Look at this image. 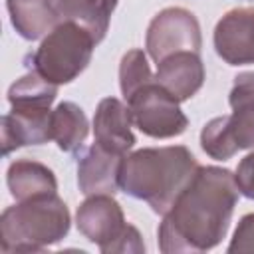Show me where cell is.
Masks as SVG:
<instances>
[{
	"label": "cell",
	"mask_w": 254,
	"mask_h": 254,
	"mask_svg": "<svg viewBox=\"0 0 254 254\" xmlns=\"http://www.w3.org/2000/svg\"><path fill=\"white\" fill-rule=\"evenodd\" d=\"M240 190L222 167H198L190 183L163 214L159 248L165 254L206 252L226 236Z\"/></svg>",
	"instance_id": "obj_1"
},
{
	"label": "cell",
	"mask_w": 254,
	"mask_h": 254,
	"mask_svg": "<svg viewBox=\"0 0 254 254\" xmlns=\"http://www.w3.org/2000/svg\"><path fill=\"white\" fill-rule=\"evenodd\" d=\"M198 169L194 155L183 145L147 147L123 157L119 187L125 194L145 200L165 214Z\"/></svg>",
	"instance_id": "obj_2"
},
{
	"label": "cell",
	"mask_w": 254,
	"mask_h": 254,
	"mask_svg": "<svg viewBox=\"0 0 254 254\" xmlns=\"http://www.w3.org/2000/svg\"><path fill=\"white\" fill-rule=\"evenodd\" d=\"M69 230V210L56 194L18 200L0 218V244L4 252H40L58 244Z\"/></svg>",
	"instance_id": "obj_3"
},
{
	"label": "cell",
	"mask_w": 254,
	"mask_h": 254,
	"mask_svg": "<svg viewBox=\"0 0 254 254\" xmlns=\"http://www.w3.org/2000/svg\"><path fill=\"white\" fill-rule=\"evenodd\" d=\"M95 38L75 22H60L38 46L30 65L44 79L62 85L73 81L89 64Z\"/></svg>",
	"instance_id": "obj_4"
},
{
	"label": "cell",
	"mask_w": 254,
	"mask_h": 254,
	"mask_svg": "<svg viewBox=\"0 0 254 254\" xmlns=\"http://www.w3.org/2000/svg\"><path fill=\"white\" fill-rule=\"evenodd\" d=\"M125 101L133 125L153 139H171L185 133L189 127V119L181 111L179 101L155 79L145 83Z\"/></svg>",
	"instance_id": "obj_5"
},
{
	"label": "cell",
	"mask_w": 254,
	"mask_h": 254,
	"mask_svg": "<svg viewBox=\"0 0 254 254\" xmlns=\"http://www.w3.org/2000/svg\"><path fill=\"white\" fill-rule=\"evenodd\" d=\"M202 36L198 20L185 8L161 10L147 28L145 48L157 64L177 52H200Z\"/></svg>",
	"instance_id": "obj_6"
},
{
	"label": "cell",
	"mask_w": 254,
	"mask_h": 254,
	"mask_svg": "<svg viewBox=\"0 0 254 254\" xmlns=\"http://www.w3.org/2000/svg\"><path fill=\"white\" fill-rule=\"evenodd\" d=\"M200 147L216 161H226L240 149H254V105L210 119L200 131Z\"/></svg>",
	"instance_id": "obj_7"
},
{
	"label": "cell",
	"mask_w": 254,
	"mask_h": 254,
	"mask_svg": "<svg viewBox=\"0 0 254 254\" xmlns=\"http://www.w3.org/2000/svg\"><path fill=\"white\" fill-rule=\"evenodd\" d=\"M75 224H77V230L91 244H95L103 254H107L111 244L127 228L121 204L113 198V194L87 196L77 208Z\"/></svg>",
	"instance_id": "obj_8"
},
{
	"label": "cell",
	"mask_w": 254,
	"mask_h": 254,
	"mask_svg": "<svg viewBox=\"0 0 254 254\" xmlns=\"http://www.w3.org/2000/svg\"><path fill=\"white\" fill-rule=\"evenodd\" d=\"M214 50L228 65L254 64V8L226 12L214 28Z\"/></svg>",
	"instance_id": "obj_9"
},
{
	"label": "cell",
	"mask_w": 254,
	"mask_h": 254,
	"mask_svg": "<svg viewBox=\"0 0 254 254\" xmlns=\"http://www.w3.org/2000/svg\"><path fill=\"white\" fill-rule=\"evenodd\" d=\"M125 155L113 153L99 143L85 149L77 163V185L87 196L91 194H115L119 187V171Z\"/></svg>",
	"instance_id": "obj_10"
},
{
	"label": "cell",
	"mask_w": 254,
	"mask_h": 254,
	"mask_svg": "<svg viewBox=\"0 0 254 254\" xmlns=\"http://www.w3.org/2000/svg\"><path fill=\"white\" fill-rule=\"evenodd\" d=\"M155 81L179 103L190 99L204 81V65L196 52H177L157 64Z\"/></svg>",
	"instance_id": "obj_11"
},
{
	"label": "cell",
	"mask_w": 254,
	"mask_h": 254,
	"mask_svg": "<svg viewBox=\"0 0 254 254\" xmlns=\"http://www.w3.org/2000/svg\"><path fill=\"white\" fill-rule=\"evenodd\" d=\"M131 113L129 107L117 97H105L99 101L93 115V135L95 143L101 147L125 155L135 145V135L131 131Z\"/></svg>",
	"instance_id": "obj_12"
},
{
	"label": "cell",
	"mask_w": 254,
	"mask_h": 254,
	"mask_svg": "<svg viewBox=\"0 0 254 254\" xmlns=\"http://www.w3.org/2000/svg\"><path fill=\"white\" fill-rule=\"evenodd\" d=\"M52 111L50 109H14L2 115V153L26 145H42L52 139L50 129Z\"/></svg>",
	"instance_id": "obj_13"
},
{
	"label": "cell",
	"mask_w": 254,
	"mask_h": 254,
	"mask_svg": "<svg viewBox=\"0 0 254 254\" xmlns=\"http://www.w3.org/2000/svg\"><path fill=\"white\" fill-rule=\"evenodd\" d=\"M14 30L24 40H38L60 24L54 0H6Z\"/></svg>",
	"instance_id": "obj_14"
},
{
	"label": "cell",
	"mask_w": 254,
	"mask_h": 254,
	"mask_svg": "<svg viewBox=\"0 0 254 254\" xmlns=\"http://www.w3.org/2000/svg\"><path fill=\"white\" fill-rule=\"evenodd\" d=\"M6 183L10 189V194L16 200H28L34 196L44 194H56L58 181L46 165L32 161V159H20L14 161L8 167Z\"/></svg>",
	"instance_id": "obj_15"
},
{
	"label": "cell",
	"mask_w": 254,
	"mask_h": 254,
	"mask_svg": "<svg viewBox=\"0 0 254 254\" xmlns=\"http://www.w3.org/2000/svg\"><path fill=\"white\" fill-rule=\"evenodd\" d=\"M60 18L83 26L99 44L109 28L117 0H54Z\"/></svg>",
	"instance_id": "obj_16"
},
{
	"label": "cell",
	"mask_w": 254,
	"mask_h": 254,
	"mask_svg": "<svg viewBox=\"0 0 254 254\" xmlns=\"http://www.w3.org/2000/svg\"><path fill=\"white\" fill-rule=\"evenodd\" d=\"M50 129L56 145L65 153H73L83 145L89 133V123L79 105L71 101H62L52 111Z\"/></svg>",
	"instance_id": "obj_17"
},
{
	"label": "cell",
	"mask_w": 254,
	"mask_h": 254,
	"mask_svg": "<svg viewBox=\"0 0 254 254\" xmlns=\"http://www.w3.org/2000/svg\"><path fill=\"white\" fill-rule=\"evenodd\" d=\"M58 95V85L44 79L34 69L16 79L8 89V101L14 109H50Z\"/></svg>",
	"instance_id": "obj_18"
},
{
	"label": "cell",
	"mask_w": 254,
	"mask_h": 254,
	"mask_svg": "<svg viewBox=\"0 0 254 254\" xmlns=\"http://www.w3.org/2000/svg\"><path fill=\"white\" fill-rule=\"evenodd\" d=\"M153 79L155 75L151 73L147 56L143 50H131L123 56L119 65V87L125 99H129L137 89H141L145 83Z\"/></svg>",
	"instance_id": "obj_19"
},
{
	"label": "cell",
	"mask_w": 254,
	"mask_h": 254,
	"mask_svg": "<svg viewBox=\"0 0 254 254\" xmlns=\"http://www.w3.org/2000/svg\"><path fill=\"white\" fill-rule=\"evenodd\" d=\"M228 254H254V212L240 218L228 244Z\"/></svg>",
	"instance_id": "obj_20"
},
{
	"label": "cell",
	"mask_w": 254,
	"mask_h": 254,
	"mask_svg": "<svg viewBox=\"0 0 254 254\" xmlns=\"http://www.w3.org/2000/svg\"><path fill=\"white\" fill-rule=\"evenodd\" d=\"M228 103L232 109L254 105V71H244L234 77V85L230 89Z\"/></svg>",
	"instance_id": "obj_21"
},
{
	"label": "cell",
	"mask_w": 254,
	"mask_h": 254,
	"mask_svg": "<svg viewBox=\"0 0 254 254\" xmlns=\"http://www.w3.org/2000/svg\"><path fill=\"white\" fill-rule=\"evenodd\" d=\"M234 181H236V187H238L240 194H244L246 198L254 200V153L246 155L238 163Z\"/></svg>",
	"instance_id": "obj_22"
},
{
	"label": "cell",
	"mask_w": 254,
	"mask_h": 254,
	"mask_svg": "<svg viewBox=\"0 0 254 254\" xmlns=\"http://www.w3.org/2000/svg\"><path fill=\"white\" fill-rule=\"evenodd\" d=\"M115 252H133V254H141L145 252V244L143 238L139 234V230L131 224H127L125 232L111 244V248L107 250V254H115Z\"/></svg>",
	"instance_id": "obj_23"
}]
</instances>
